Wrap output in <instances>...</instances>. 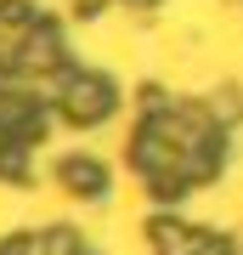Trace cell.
Wrapping results in <instances>:
<instances>
[{
  "instance_id": "cell-1",
  "label": "cell",
  "mask_w": 243,
  "mask_h": 255,
  "mask_svg": "<svg viewBox=\"0 0 243 255\" xmlns=\"http://www.w3.org/2000/svg\"><path fill=\"white\" fill-rule=\"evenodd\" d=\"M108 91H102V85H74V91H68V114L74 119H96V114H108Z\"/></svg>"
}]
</instances>
